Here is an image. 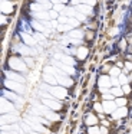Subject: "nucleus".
<instances>
[{
  "label": "nucleus",
  "instance_id": "4c0bfd02",
  "mask_svg": "<svg viewBox=\"0 0 132 134\" xmlns=\"http://www.w3.org/2000/svg\"><path fill=\"white\" fill-rule=\"evenodd\" d=\"M95 110L99 111V113H102V111H103V107H102L100 104H95Z\"/></svg>",
  "mask_w": 132,
  "mask_h": 134
},
{
  "label": "nucleus",
  "instance_id": "49530a36",
  "mask_svg": "<svg viewBox=\"0 0 132 134\" xmlns=\"http://www.w3.org/2000/svg\"><path fill=\"white\" fill-rule=\"evenodd\" d=\"M49 15H50L52 18H56V16H57V15H56V12H50V13H49Z\"/></svg>",
  "mask_w": 132,
  "mask_h": 134
},
{
  "label": "nucleus",
  "instance_id": "a18cd8bd",
  "mask_svg": "<svg viewBox=\"0 0 132 134\" xmlns=\"http://www.w3.org/2000/svg\"><path fill=\"white\" fill-rule=\"evenodd\" d=\"M132 69V64H126V71Z\"/></svg>",
  "mask_w": 132,
  "mask_h": 134
},
{
  "label": "nucleus",
  "instance_id": "412c9836",
  "mask_svg": "<svg viewBox=\"0 0 132 134\" xmlns=\"http://www.w3.org/2000/svg\"><path fill=\"white\" fill-rule=\"evenodd\" d=\"M34 16H36L37 19H40V20H43V22H45L46 19H49V18H50V15H49L47 12H37Z\"/></svg>",
  "mask_w": 132,
  "mask_h": 134
},
{
  "label": "nucleus",
  "instance_id": "c756f323",
  "mask_svg": "<svg viewBox=\"0 0 132 134\" xmlns=\"http://www.w3.org/2000/svg\"><path fill=\"white\" fill-rule=\"evenodd\" d=\"M119 82H121L122 85H126V84H128V78H126L125 75H121V76H119Z\"/></svg>",
  "mask_w": 132,
  "mask_h": 134
},
{
  "label": "nucleus",
  "instance_id": "72a5a7b5",
  "mask_svg": "<svg viewBox=\"0 0 132 134\" xmlns=\"http://www.w3.org/2000/svg\"><path fill=\"white\" fill-rule=\"evenodd\" d=\"M77 2H85V3H89V4H93L95 3V0H73V3H77Z\"/></svg>",
  "mask_w": 132,
  "mask_h": 134
},
{
  "label": "nucleus",
  "instance_id": "09e8293b",
  "mask_svg": "<svg viewBox=\"0 0 132 134\" xmlns=\"http://www.w3.org/2000/svg\"><path fill=\"white\" fill-rule=\"evenodd\" d=\"M30 134H34V133H30Z\"/></svg>",
  "mask_w": 132,
  "mask_h": 134
},
{
  "label": "nucleus",
  "instance_id": "a211bd4d",
  "mask_svg": "<svg viewBox=\"0 0 132 134\" xmlns=\"http://www.w3.org/2000/svg\"><path fill=\"white\" fill-rule=\"evenodd\" d=\"M56 58H57V59H62V61H63V62H66V64H70V65H75L73 59H72L70 56H65V55H60V53H57V55H56Z\"/></svg>",
  "mask_w": 132,
  "mask_h": 134
},
{
  "label": "nucleus",
  "instance_id": "1a4fd4ad",
  "mask_svg": "<svg viewBox=\"0 0 132 134\" xmlns=\"http://www.w3.org/2000/svg\"><path fill=\"white\" fill-rule=\"evenodd\" d=\"M55 66L56 68H60V69L63 71V72L66 74H75V69L72 66H66L65 64H62V62H55Z\"/></svg>",
  "mask_w": 132,
  "mask_h": 134
},
{
  "label": "nucleus",
  "instance_id": "b1692460",
  "mask_svg": "<svg viewBox=\"0 0 132 134\" xmlns=\"http://www.w3.org/2000/svg\"><path fill=\"white\" fill-rule=\"evenodd\" d=\"M86 53H88V49H86V48H79V51H77V56H79L80 59H85Z\"/></svg>",
  "mask_w": 132,
  "mask_h": 134
},
{
  "label": "nucleus",
  "instance_id": "ea45409f",
  "mask_svg": "<svg viewBox=\"0 0 132 134\" xmlns=\"http://www.w3.org/2000/svg\"><path fill=\"white\" fill-rule=\"evenodd\" d=\"M69 41H70V43H73V45H77V43H80V39H69Z\"/></svg>",
  "mask_w": 132,
  "mask_h": 134
},
{
  "label": "nucleus",
  "instance_id": "6e6552de",
  "mask_svg": "<svg viewBox=\"0 0 132 134\" xmlns=\"http://www.w3.org/2000/svg\"><path fill=\"white\" fill-rule=\"evenodd\" d=\"M102 107H103V110H105V113H113L115 107H116V102H113V101H105V99H103Z\"/></svg>",
  "mask_w": 132,
  "mask_h": 134
},
{
  "label": "nucleus",
  "instance_id": "7ed1b4c3",
  "mask_svg": "<svg viewBox=\"0 0 132 134\" xmlns=\"http://www.w3.org/2000/svg\"><path fill=\"white\" fill-rule=\"evenodd\" d=\"M9 65H10L13 69H19V71H25V72H26L25 64H23L20 59H17V58H10V59H9Z\"/></svg>",
  "mask_w": 132,
  "mask_h": 134
},
{
  "label": "nucleus",
  "instance_id": "bb28decb",
  "mask_svg": "<svg viewBox=\"0 0 132 134\" xmlns=\"http://www.w3.org/2000/svg\"><path fill=\"white\" fill-rule=\"evenodd\" d=\"M32 25H33V27H34V29H37L39 32H46V30H45V27H43L40 23H37V22H33Z\"/></svg>",
  "mask_w": 132,
  "mask_h": 134
},
{
  "label": "nucleus",
  "instance_id": "e433bc0d",
  "mask_svg": "<svg viewBox=\"0 0 132 134\" xmlns=\"http://www.w3.org/2000/svg\"><path fill=\"white\" fill-rule=\"evenodd\" d=\"M55 10H57V12H59V10H63V4H62V3L55 4Z\"/></svg>",
  "mask_w": 132,
  "mask_h": 134
},
{
  "label": "nucleus",
  "instance_id": "dca6fc26",
  "mask_svg": "<svg viewBox=\"0 0 132 134\" xmlns=\"http://www.w3.org/2000/svg\"><path fill=\"white\" fill-rule=\"evenodd\" d=\"M76 10H79V12H83V15H89V13H92L91 7L86 6V4H79V6H76Z\"/></svg>",
  "mask_w": 132,
  "mask_h": 134
},
{
  "label": "nucleus",
  "instance_id": "9b49d317",
  "mask_svg": "<svg viewBox=\"0 0 132 134\" xmlns=\"http://www.w3.org/2000/svg\"><path fill=\"white\" fill-rule=\"evenodd\" d=\"M3 95H4L6 98H9L10 101H13V102H22L20 97H19V95H16V94H13V92H9V91H4V92H3Z\"/></svg>",
  "mask_w": 132,
  "mask_h": 134
},
{
  "label": "nucleus",
  "instance_id": "cd10ccee",
  "mask_svg": "<svg viewBox=\"0 0 132 134\" xmlns=\"http://www.w3.org/2000/svg\"><path fill=\"white\" fill-rule=\"evenodd\" d=\"M57 30H62V32L70 30V25H59V26H57Z\"/></svg>",
  "mask_w": 132,
  "mask_h": 134
},
{
  "label": "nucleus",
  "instance_id": "6ab92c4d",
  "mask_svg": "<svg viewBox=\"0 0 132 134\" xmlns=\"http://www.w3.org/2000/svg\"><path fill=\"white\" fill-rule=\"evenodd\" d=\"M126 114H128V111H126L125 108L122 107V108H119V110L115 111V113H113V117H115V118H121V117H125Z\"/></svg>",
  "mask_w": 132,
  "mask_h": 134
},
{
  "label": "nucleus",
  "instance_id": "f3484780",
  "mask_svg": "<svg viewBox=\"0 0 132 134\" xmlns=\"http://www.w3.org/2000/svg\"><path fill=\"white\" fill-rule=\"evenodd\" d=\"M85 121H86V124H88L89 127H92V125H95V124L98 122V120H96V117H95V115L89 114V115L86 117V120H85Z\"/></svg>",
  "mask_w": 132,
  "mask_h": 134
},
{
  "label": "nucleus",
  "instance_id": "5701e85b",
  "mask_svg": "<svg viewBox=\"0 0 132 134\" xmlns=\"http://www.w3.org/2000/svg\"><path fill=\"white\" fill-rule=\"evenodd\" d=\"M69 36H70L72 39H80L83 36V33H82V30H72L70 33H69Z\"/></svg>",
  "mask_w": 132,
  "mask_h": 134
},
{
  "label": "nucleus",
  "instance_id": "9d476101",
  "mask_svg": "<svg viewBox=\"0 0 132 134\" xmlns=\"http://www.w3.org/2000/svg\"><path fill=\"white\" fill-rule=\"evenodd\" d=\"M22 39H23V42H25L26 45H29V46H33V45H36V39L32 38V36L27 35V33H22Z\"/></svg>",
  "mask_w": 132,
  "mask_h": 134
},
{
  "label": "nucleus",
  "instance_id": "ddd939ff",
  "mask_svg": "<svg viewBox=\"0 0 132 134\" xmlns=\"http://www.w3.org/2000/svg\"><path fill=\"white\" fill-rule=\"evenodd\" d=\"M2 10H3L4 13H10V12H13V6H11L9 2L3 0V2H2Z\"/></svg>",
  "mask_w": 132,
  "mask_h": 134
},
{
  "label": "nucleus",
  "instance_id": "aec40b11",
  "mask_svg": "<svg viewBox=\"0 0 132 134\" xmlns=\"http://www.w3.org/2000/svg\"><path fill=\"white\" fill-rule=\"evenodd\" d=\"M45 82H46V84H49V85H55V84H57V78H53L52 75L46 74V75H45Z\"/></svg>",
  "mask_w": 132,
  "mask_h": 134
},
{
  "label": "nucleus",
  "instance_id": "39448f33",
  "mask_svg": "<svg viewBox=\"0 0 132 134\" xmlns=\"http://www.w3.org/2000/svg\"><path fill=\"white\" fill-rule=\"evenodd\" d=\"M13 105L9 102L7 98H2V113L3 114H9V113H13Z\"/></svg>",
  "mask_w": 132,
  "mask_h": 134
},
{
  "label": "nucleus",
  "instance_id": "a19ab883",
  "mask_svg": "<svg viewBox=\"0 0 132 134\" xmlns=\"http://www.w3.org/2000/svg\"><path fill=\"white\" fill-rule=\"evenodd\" d=\"M123 92H129V91H131V88H129V85L128 84H126V85H123Z\"/></svg>",
  "mask_w": 132,
  "mask_h": 134
},
{
  "label": "nucleus",
  "instance_id": "2eb2a0df",
  "mask_svg": "<svg viewBox=\"0 0 132 134\" xmlns=\"http://www.w3.org/2000/svg\"><path fill=\"white\" fill-rule=\"evenodd\" d=\"M16 117L14 115H11V114H4V115L2 117V122L3 124H9V122H11V121H16Z\"/></svg>",
  "mask_w": 132,
  "mask_h": 134
},
{
  "label": "nucleus",
  "instance_id": "79ce46f5",
  "mask_svg": "<svg viewBox=\"0 0 132 134\" xmlns=\"http://www.w3.org/2000/svg\"><path fill=\"white\" fill-rule=\"evenodd\" d=\"M25 62H26V64H29V66H33V65H32L33 62H32L30 58H25Z\"/></svg>",
  "mask_w": 132,
  "mask_h": 134
},
{
  "label": "nucleus",
  "instance_id": "2f4dec72",
  "mask_svg": "<svg viewBox=\"0 0 132 134\" xmlns=\"http://www.w3.org/2000/svg\"><path fill=\"white\" fill-rule=\"evenodd\" d=\"M125 104H126V101L123 98H118L116 99V105H119V107H123Z\"/></svg>",
  "mask_w": 132,
  "mask_h": 134
},
{
  "label": "nucleus",
  "instance_id": "c9c22d12",
  "mask_svg": "<svg viewBox=\"0 0 132 134\" xmlns=\"http://www.w3.org/2000/svg\"><path fill=\"white\" fill-rule=\"evenodd\" d=\"M103 99H105V101H112V99H113V95H109V94H103Z\"/></svg>",
  "mask_w": 132,
  "mask_h": 134
},
{
  "label": "nucleus",
  "instance_id": "a878e982",
  "mask_svg": "<svg viewBox=\"0 0 132 134\" xmlns=\"http://www.w3.org/2000/svg\"><path fill=\"white\" fill-rule=\"evenodd\" d=\"M88 133L89 134H100V128H98V127H89V130H88Z\"/></svg>",
  "mask_w": 132,
  "mask_h": 134
},
{
  "label": "nucleus",
  "instance_id": "f704fd0d",
  "mask_svg": "<svg viewBox=\"0 0 132 134\" xmlns=\"http://www.w3.org/2000/svg\"><path fill=\"white\" fill-rule=\"evenodd\" d=\"M68 25H70V26H76V25H77V22L73 18H70V19L68 20Z\"/></svg>",
  "mask_w": 132,
  "mask_h": 134
},
{
  "label": "nucleus",
  "instance_id": "393cba45",
  "mask_svg": "<svg viewBox=\"0 0 132 134\" xmlns=\"http://www.w3.org/2000/svg\"><path fill=\"white\" fill-rule=\"evenodd\" d=\"M45 115H46V118H47V120H53V121H55V120H59V115H56V114L50 113V111H47Z\"/></svg>",
  "mask_w": 132,
  "mask_h": 134
},
{
  "label": "nucleus",
  "instance_id": "58836bf2",
  "mask_svg": "<svg viewBox=\"0 0 132 134\" xmlns=\"http://www.w3.org/2000/svg\"><path fill=\"white\" fill-rule=\"evenodd\" d=\"M68 20H69L68 18H59V22H60V25H65V23H68Z\"/></svg>",
  "mask_w": 132,
  "mask_h": 134
},
{
  "label": "nucleus",
  "instance_id": "0eeeda50",
  "mask_svg": "<svg viewBox=\"0 0 132 134\" xmlns=\"http://www.w3.org/2000/svg\"><path fill=\"white\" fill-rule=\"evenodd\" d=\"M43 104H45L47 108H52V110H59V108H60V104H59V102H56L55 99H50V98L43 99Z\"/></svg>",
  "mask_w": 132,
  "mask_h": 134
},
{
  "label": "nucleus",
  "instance_id": "37998d69",
  "mask_svg": "<svg viewBox=\"0 0 132 134\" xmlns=\"http://www.w3.org/2000/svg\"><path fill=\"white\" fill-rule=\"evenodd\" d=\"M75 16H76V18L79 19V20H85V15H79V13H76Z\"/></svg>",
  "mask_w": 132,
  "mask_h": 134
},
{
  "label": "nucleus",
  "instance_id": "c03bdc74",
  "mask_svg": "<svg viewBox=\"0 0 132 134\" xmlns=\"http://www.w3.org/2000/svg\"><path fill=\"white\" fill-rule=\"evenodd\" d=\"M100 134H108V128H100Z\"/></svg>",
  "mask_w": 132,
  "mask_h": 134
},
{
  "label": "nucleus",
  "instance_id": "423d86ee",
  "mask_svg": "<svg viewBox=\"0 0 132 134\" xmlns=\"http://www.w3.org/2000/svg\"><path fill=\"white\" fill-rule=\"evenodd\" d=\"M6 76H7V79H10V81L20 82V84H22V82L25 81V78H23L22 75H19V74H16V72H11V71H9V72H6Z\"/></svg>",
  "mask_w": 132,
  "mask_h": 134
},
{
  "label": "nucleus",
  "instance_id": "473e14b6",
  "mask_svg": "<svg viewBox=\"0 0 132 134\" xmlns=\"http://www.w3.org/2000/svg\"><path fill=\"white\" fill-rule=\"evenodd\" d=\"M119 72H121V71H119V68H112V69H111V75H112V76L119 75Z\"/></svg>",
  "mask_w": 132,
  "mask_h": 134
},
{
  "label": "nucleus",
  "instance_id": "c85d7f7f",
  "mask_svg": "<svg viewBox=\"0 0 132 134\" xmlns=\"http://www.w3.org/2000/svg\"><path fill=\"white\" fill-rule=\"evenodd\" d=\"M111 92H112V95H122V92H123V91H121L119 90V88H112V90H111Z\"/></svg>",
  "mask_w": 132,
  "mask_h": 134
},
{
  "label": "nucleus",
  "instance_id": "f03ea898",
  "mask_svg": "<svg viewBox=\"0 0 132 134\" xmlns=\"http://www.w3.org/2000/svg\"><path fill=\"white\" fill-rule=\"evenodd\" d=\"M4 85L7 88H10L11 91L17 92V94H23V92H25V87H23L20 82H13V81H10V79H7V81H4Z\"/></svg>",
  "mask_w": 132,
  "mask_h": 134
},
{
  "label": "nucleus",
  "instance_id": "4be33fe9",
  "mask_svg": "<svg viewBox=\"0 0 132 134\" xmlns=\"http://www.w3.org/2000/svg\"><path fill=\"white\" fill-rule=\"evenodd\" d=\"M30 7H32V10H46V9H49V7H46L45 4H42V3H33V4H30Z\"/></svg>",
  "mask_w": 132,
  "mask_h": 134
},
{
  "label": "nucleus",
  "instance_id": "f257e3e1",
  "mask_svg": "<svg viewBox=\"0 0 132 134\" xmlns=\"http://www.w3.org/2000/svg\"><path fill=\"white\" fill-rule=\"evenodd\" d=\"M47 91L53 97H56V98H59V99H63L66 97V90H65V88H62V87H52V85H49V90Z\"/></svg>",
  "mask_w": 132,
  "mask_h": 134
},
{
  "label": "nucleus",
  "instance_id": "20e7f679",
  "mask_svg": "<svg viewBox=\"0 0 132 134\" xmlns=\"http://www.w3.org/2000/svg\"><path fill=\"white\" fill-rule=\"evenodd\" d=\"M111 85H112V79L109 78V76L102 75V76L99 78V88H100V91L106 92V88H109Z\"/></svg>",
  "mask_w": 132,
  "mask_h": 134
},
{
  "label": "nucleus",
  "instance_id": "7c9ffc66",
  "mask_svg": "<svg viewBox=\"0 0 132 134\" xmlns=\"http://www.w3.org/2000/svg\"><path fill=\"white\" fill-rule=\"evenodd\" d=\"M36 41H40V42H43V39H45V36L42 35V33H34V36H33Z\"/></svg>",
  "mask_w": 132,
  "mask_h": 134
},
{
  "label": "nucleus",
  "instance_id": "f8f14e48",
  "mask_svg": "<svg viewBox=\"0 0 132 134\" xmlns=\"http://www.w3.org/2000/svg\"><path fill=\"white\" fill-rule=\"evenodd\" d=\"M17 51H19L20 53H23V55H34L33 49H30V48H27V46H23V45L17 46Z\"/></svg>",
  "mask_w": 132,
  "mask_h": 134
},
{
  "label": "nucleus",
  "instance_id": "4468645a",
  "mask_svg": "<svg viewBox=\"0 0 132 134\" xmlns=\"http://www.w3.org/2000/svg\"><path fill=\"white\" fill-rule=\"evenodd\" d=\"M57 82L59 84H62V85H72V79L70 78H68L66 75H63V76H57Z\"/></svg>",
  "mask_w": 132,
  "mask_h": 134
},
{
  "label": "nucleus",
  "instance_id": "de8ad7c7",
  "mask_svg": "<svg viewBox=\"0 0 132 134\" xmlns=\"http://www.w3.org/2000/svg\"><path fill=\"white\" fill-rule=\"evenodd\" d=\"M112 84H113V85H118V79L112 78Z\"/></svg>",
  "mask_w": 132,
  "mask_h": 134
}]
</instances>
